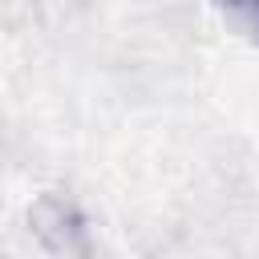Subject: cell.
I'll list each match as a JSON object with an SVG mask.
<instances>
[{
	"label": "cell",
	"instance_id": "6da1fadb",
	"mask_svg": "<svg viewBox=\"0 0 259 259\" xmlns=\"http://www.w3.org/2000/svg\"><path fill=\"white\" fill-rule=\"evenodd\" d=\"M32 235L36 243L57 255V259H89V235H85V219L77 210L73 198L65 194H40L28 210Z\"/></svg>",
	"mask_w": 259,
	"mask_h": 259
},
{
	"label": "cell",
	"instance_id": "7a4b0ae2",
	"mask_svg": "<svg viewBox=\"0 0 259 259\" xmlns=\"http://www.w3.org/2000/svg\"><path fill=\"white\" fill-rule=\"evenodd\" d=\"M251 4H255V8H259V0H251Z\"/></svg>",
	"mask_w": 259,
	"mask_h": 259
}]
</instances>
